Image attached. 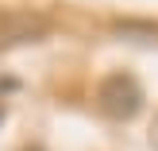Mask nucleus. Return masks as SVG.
Returning a JSON list of instances; mask_svg holds the SVG:
<instances>
[{
  "instance_id": "obj_3",
  "label": "nucleus",
  "mask_w": 158,
  "mask_h": 151,
  "mask_svg": "<svg viewBox=\"0 0 158 151\" xmlns=\"http://www.w3.org/2000/svg\"><path fill=\"white\" fill-rule=\"evenodd\" d=\"M116 35H123V39H139V43H154V39H158V27H154V23L123 20V23H116Z\"/></svg>"
},
{
  "instance_id": "obj_2",
  "label": "nucleus",
  "mask_w": 158,
  "mask_h": 151,
  "mask_svg": "<svg viewBox=\"0 0 158 151\" xmlns=\"http://www.w3.org/2000/svg\"><path fill=\"white\" fill-rule=\"evenodd\" d=\"M50 31V20L39 12H0V47L39 43Z\"/></svg>"
},
{
  "instance_id": "obj_4",
  "label": "nucleus",
  "mask_w": 158,
  "mask_h": 151,
  "mask_svg": "<svg viewBox=\"0 0 158 151\" xmlns=\"http://www.w3.org/2000/svg\"><path fill=\"white\" fill-rule=\"evenodd\" d=\"M23 151H39V147H23Z\"/></svg>"
},
{
  "instance_id": "obj_1",
  "label": "nucleus",
  "mask_w": 158,
  "mask_h": 151,
  "mask_svg": "<svg viewBox=\"0 0 158 151\" xmlns=\"http://www.w3.org/2000/svg\"><path fill=\"white\" fill-rule=\"evenodd\" d=\"M97 109L108 120H131L143 109V85L131 74H108L97 85Z\"/></svg>"
}]
</instances>
